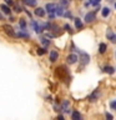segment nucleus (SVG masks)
Here are the masks:
<instances>
[{"label": "nucleus", "instance_id": "21", "mask_svg": "<svg viewBox=\"0 0 116 120\" xmlns=\"http://www.w3.org/2000/svg\"><path fill=\"white\" fill-rule=\"evenodd\" d=\"M19 25H20V28L24 30L26 28V21L24 20V19H20V21H19Z\"/></svg>", "mask_w": 116, "mask_h": 120}, {"label": "nucleus", "instance_id": "11", "mask_svg": "<svg viewBox=\"0 0 116 120\" xmlns=\"http://www.w3.org/2000/svg\"><path fill=\"white\" fill-rule=\"evenodd\" d=\"M64 13H65V11H64V6H56V10H55V14L56 15H59V16H62L64 15Z\"/></svg>", "mask_w": 116, "mask_h": 120}, {"label": "nucleus", "instance_id": "25", "mask_svg": "<svg viewBox=\"0 0 116 120\" xmlns=\"http://www.w3.org/2000/svg\"><path fill=\"white\" fill-rule=\"evenodd\" d=\"M14 9H15V11H16V13H20V11H22L21 8L19 6V5H16V4H14Z\"/></svg>", "mask_w": 116, "mask_h": 120}, {"label": "nucleus", "instance_id": "8", "mask_svg": "<svg viewBox=\"0 0 116 120\" xmlns=\"http://www.w3.org/2000/svg\"><path fill=\"white\" fill-rule=\"evenodd\" d=\"M31 25L34 26V29H35L36 33H43V30H44V26L43 25H39L36 21H31Z\"/></svg>", "mask_w": 116, "mask_h": 120}, {"label": "nucleus", "instance_id": "32", "mask_svg": "<svg viewBox=\"0 0 116 120\" xmlns=\"http://www.w3.org/2000/svg\"><path fill=\"white\" fill-rule=\"evenodd\" d=\"M115 8H116V4H115Z\"/></svg>", "mask_w": 116, "mask_h": 120}, {"label": "nucleus", "instance_id": "2", "mask_svg": "<svg viewBox=\"0 0 116 120\" xmlns=\"http://www.w3.org/2000/svg\"><path fill=\"white\" fill-rule=\"evenodd\" d=\"M95 19H96V10L90 11V13H87L85 15V21L86 22H92Z\"/></svg>", "mask_w": 116, "mask_h": 120}, {"label": "nucleus", "instance_id": "15", "mask_svg": "<svg viewBox=\"0 0 116 120\" xmlns=\"http://www.w3.org/2000/svg\"><path fill=\"white\" fill-rule=\"evenodd\" d=\"M99 95H100V94H99V90H95V91H94L91 95H90V100H91V101H95L97 98H99Z\"/></svg>", "mask_w": 116, "mask_h": 120}, {"label": "nucleus", "instance_id": "14", "mask_svg": "<svg viewBox=\"0 0 116 120\" xmlns=\"http://www.w3.org/2000/svg\"><path fill=\"white\" fill-rule=\"evenodd\" d=\"M71 118H72V120H81V115H80V112H79V111H72Z\"/></svg>", "mask_w": 116, "mask_h": 120}, {"label": "nucleus", "instance_id": "9", "mask_svg": "<svg viewBox=\"0 0 116 120\" xmlns=\"http://www.w3.org/2000/svg\"><path fill=\"white\" fill-rule=\"evenodd\" d=\"M58 58H59V52L58 51H56V50L50 51V61L51 63H55L56 60H58Z\"/></svg>", "mask_w": 116, "mask_h": 120}, {"label": "nucleus", "instance_id": "10", "mask_svg": "<svg viewBox=\"0 0 116 120\" xmlns=\"http://www.w3.org/2000/svg\"><path fill=\"white\" fill-rule=\"evenodd\" d=\"M0 9H1V10H3V13H4V14H6V15H10V13H11L10 8L7 6V5H5V4L0 5Z\"/></svg>", "mask_w": 116, "mask_h": 120}, {"label": "nucleus", "instance_id": "19", "mask_svg": "<svg viewBox=\"0 0 116 120\" xmlns=\"http://www.w3.org/2000/svg\"><path fill=\"white\" fill-rule=\"evenodd\" d=\"M75 20V26H76V29H82V22L80 19H74Z\"/></svg>", "mask_w": 116, "mask_h": 120}, {"label": "nucleus", "instance_id": "29", "mask_svg": "<svg viewBox=\"0 0 116 120\" xmlns=\"http://www.w3.org/2000/svg\"><path fill=\"white\" fill-rule=\"evenodd\" d=\"M106 119H109V120H111V119H114V116H112L111 114H109V112H106Z\"/></svg>", "mask_w": 116, "mask_h": 120}, {"label": "nucleus", "instance_id": "13", "mask_svg": "<svg viewBox=\"0 0 116 120\" xmlns=\"http://www.w3.org/2000/svg\"><path fill=\"white\" fill-rule=\"evenodd\" d=\"M106 49H107V45L105 43H101L99 45V52H100V54H104V52L106 51Z\"/></svg>", "mask_w": 116, "mask_h": 120}, {"label": "nucleus", "instance_id": "4", "mask_svg": "<svg viewBox=\"0 0 116 120\" xmlns=\"http://www.w3.org/2000/svg\"><path fill=\"white\" fill-rule=\"evenodd\" d=\"M61 110L67 114V112H70V101L69 100H64L62 104H61Z\"/></svg>", "mask_w": 116, "mask_h": 120}, {"label": "nucleus", "instance_id": "23", "mask_svg": "<svg viewBox=\"0 0 116 120\" xmlns=\"http://www.w3.org/2000/svg\"><path fill=\"white\" fill-rule=\"evenodd\" d=\"M41 43H43V45H44L45 48H46V46H49V45H50V41H49V40L46 39V38H43V39H41Z\"/></svg>", "mask_w": 116, "mask_h": 120}, {"label": "nucleus", "instance_id": "3", "mask_svg": "<svg viewBox=\"0 0 116 120\" xmlns=\"http://www.w3.org/2000/svg\"><path fill=\"white\" fill-rule=\"evenodd\" d=\"M3 29L5 30V33L7 34V35H10L11 38H16V34H15V31H14V29L11 28L10 25H7V24H5V25H3Z\"/></svg>", "mask_w": 116, "mask_h": 120}, {"label": "nucleus", "instance_id": "31", "mask_svg": "<svg viewBox=\"0 0 116 120\" xmlns=\"http://www.w3.org/2000/svg\"><path fill=\"white\" fill-rule=\"evenodd\" d=\"M1 19H3V15H1V14H0V20H1Z\"/></svg>", "mask_w": 116, "mask_h": 120}, {"label": "nucleus", "instance_id": "1", "mask_svg": "<svg viewBox=\"0 0 116 120\" xmlns=\"http://www.w3.org/2000/svg\"><path fill=\"white\" fill-rule=\"evenodd\" d=\"M79 52H80V60H81L82 65L89 64V61H90V55L86 54V52H84V51H80V50H79Z\"/></svg>", "mask_w": 116, "mask_h": 120}, {"label": "nucleus", "instance_id": "28", "mask_svg": "<svg viewBox=\"0 0 116 120\" xmlns=\"http://www.w3.org/2000/svg\"><path fill=\"white\" fill-rule=\"evenodd\" d=\"M110 106H111L112 109H115V110H116V100H114V101H112V103L110 104Z\"/></svg>", "mask_w": 116, "mask_h": 120}, {"label": "nucleus", "instance_id": "17", "mask_svg": "<svg viewBox=\"0 0 116 120\" xmlns=\"http://www.w3.org/2000/svg\"><path fill=\"white\" fill-rule=\"evenodd\" d=\"M104 71L111 75V74H114L115 70H114V68H112V66H105V68H104Z\"/></svg>", "mask_w": 116, "mask_h": 120}, {"label": "nucleus", "instance_id": "5", "mask_svg": "<svg viewBox=\"0 0 116 120\" xmlns=\"http://www.w3.org/2000/svg\"><path fill=\"white\" fill-rule=\"evenodd\" d=\"M66 61H67V64L72 65V64H75V63L77 61V55H76V54H70V55L66 58Z\"/></svg>", "mask_w": 116, "mask_h": 120}, {"label": "nucleus", "instance_id": "6", "mask_svg": "<svg viewBox=\"0 0 116 120\" xmlns=\"http://www.w3.org/2000/svg\"><path fill=\"white\" fill-rule=\"evenodd\" d=\"M56 6H58V5H55V4H52V3L46 4V10H47V13H49V14H55Z\"/></svg>", "mask_w": 116, "mask_h": 120}, {"label": "nucleus", "instance_id": "27", "mask_svg": "<svg viewBox=\"0 0 116 120\" xmlns=\"http://www.w3.org/2000/svg\"><path fill=\"white\" fill-rule=\"evenodd\" d=\"M62 16H66V18H71V16H72V15H71V13H70V11H66V13H64V15H62Z\"/></svg>", "mask_w": 116, "mask_h": 120}, {"label": "nucleus", "instance_id": "7", "mask_svg": "<svg viewBox=\"0 0 116 120\" xmlns=\"http://www.w3.org/2000/svg\"><path fill=\"white\" fill-rule=\"evenodd\" d=\"M106 36H107V39H110V40H111V43H112V44H116V34H114V33L111 31V30H107Z\"/></svg>", "mask_w": 116, "mask_h": 120}, {"label": "nucleus", "instance_id": "16", "mask_svg": "<svg viewBox=\"0 0 116 120\" xmlns=\"http://www.w3.org/2000/svg\"><path fill=\"white\" fill-rule=\"evenodd\" d=\"M22 1L29 6H36V0H22Z\"/></svg>", "mask_w": 116, "mask_h": 120}, {"label": "nucleus", "instance_id": "30", "mask_svg": "<svg viewBox=\"0 0 116 120\" xmlns=\"http://www.w3.org/2000/svg\"><path fill=\"white\" fill-rule=\"evenodd\" d=\"M5 3L9 4V5H14V1H13V0H5Z\"/></svg>", "mask_w": 116, "mask_h": 120}, {"label": "nucleus", "instance_id": "22", "mask_svg": "<svg viewBox=\"0 0 116 120\" xmlns=\"http://www.w3.org/2000/svg\"><path fill=\"white\" fill-rule=\"evenodd\" d=\"M69 4H70V0H60V5L64 8H66Z\"/></svg>", "mask_w": 116, "mask_h": 120}, {"label": "nucleus", "instance_id": "18", "mask_svg": "<svg viewBox=\"0 0 116 120\" xmlns=\"http://www.w3.org/2000/svg\"><path fill=\"white\" fill-rule=\"evenodd\" d=\"M101 14H102L104 18H107L109 15H110V9H109V8H104L102 11H101Z\"/></svg>", "mask_w": 116, "mask_h": 120}, {"label": "nucleus", "instance_id": "26", "mask_svg": "<svg viewBox=\"0 0 116 120\" xmlns=\"http://www.w3.org/2000/svg\"><path fill=\"white\" fill-rule=\"evenodd\" d=\"M64 28L66 29V31H70V33L72 31V30H71V26H70L69 24H65V25H64Z\"/></svg>", "mask_w": 116, "mask_h": 120}, {"label": "nucleus", "instance_id": "20", "mask_svg": "<svg viewBox=\"0 0 116 120\" xmlns=\"http://www.w3.org/2000/svg\"><path fill=\"white\" fill-rule=\"evenodd\" d=\"M16 36H18V38H24V39H29V34H26V33H22V31L18 33V34H16Z\"/></svg>", "mask_w": 116, "mask_h": 120}, {"label": "nucleus", "instance_id": "24", "mask_svg": "<svg viewBox=\"0 0 116 120\" xmlns=\"http://www.w3.org/2000/svg\"><path fill=\"white\" fill-rule=\"evenodd\" d=\"M45 52H46V49H45V48H39V49H37V54H39V55H44Z\"/></svg>", "mask_w": 116, "mask_h": 120}, {"label": "nucleus", "instance_id": "12", "mask_svg": "<svg viewBox=\"0 0 116 120\" xmlns=\"http://www.w3.org/2000/svg\"><path fill=\"white\" fill-rule=\"evenodd\" d=\"M35 14L37 15V16L43 18L44 15H45V10L43 9V8H36V10H35Z\"/></svg>", "mask_w": 116, "mask_h": 120}]
</instances>
